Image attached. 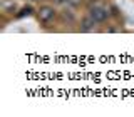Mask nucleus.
<instances>
[{"mask_svg":"<svg viewBox=\"0 0 134 117\" xmlns=\"http://www.w3.org/2000/svg\"><path fill=\"white\" fill-rule=\"evenodd\" d=\"M89 17H92V20H94L96 24H99V22H104L109 17V12H107L106 7L94 5V7H91V10H89Z\"/></svg>","mask_w":134,"mask_h":117,"instance_id":"f257e3e1","label":"nucleus"},{"mask_svg":"<svg viewBox=\"0 0 134 117\" xmlns=\"http://www.w3.org/2000/svg\"><path fill=\"white\" fill-rule=\"evenodd\" d=\"M37 15H39L40 22H49V20H52L54 17H55V10H54L52 7H49V5H44V7L39 8Z\"/></svg>","mask_w":134,"mask_h":117,"instance_id":"f03ea898","label":"nucleus"},{"mask_svg":"<svg viewBox=\"0 0 134 117\" xmlns=\"http://www.w3.org/2000/svg\"><path fill=\"white\" fill-rule=\"evenodd\" d=\"M94 20H92V17H86V19L82 20V24H81V30L82 32H89V30H92L94 28Z\"/></svg>","mask_w":134,"mask_h":117,"instance_id":"7ed1b4c3","label":"nucleus"},{"mask_svg":"<svg viewBox=\"0 0 134 117\" xmlns=\"http://www.w3.org/2000/svg\"><path fill=\"white\" fill-rule=\"evenodd\" d=\"M81 2H82V0H67V3L72 5V7H79V5H81Z\"/></svg>","mask_w":134,"mask_h":117,"instance_id":"20e7f679","label":"nucleus"},{"mask_svg":"<svg viewBox=\"0 0 134 117\" xmlns=\"http://www.w3.org/2000/svg\"><path fill=\"white\" fill-rule=\"evenodd\" d=\"M57 3H62V2H67V0H55Z\"/></svg>","mask_w":134,"mask_h":117,"instance_id":"39448f33","label":"nucleus"},{"mask_svg":"<svg viewBox=\"0 0 134 117\" xmlns=\"http://www.w3.org/2000/svg\"><path fill=\"white\" fill-rule=\"evenodd\" d=\"M34 2H37V0H34Z\"/></svg>","mask_w":134,"mask_h":117,"instance_id":"423d86ee","label":"nucleus"}]
</instances>
